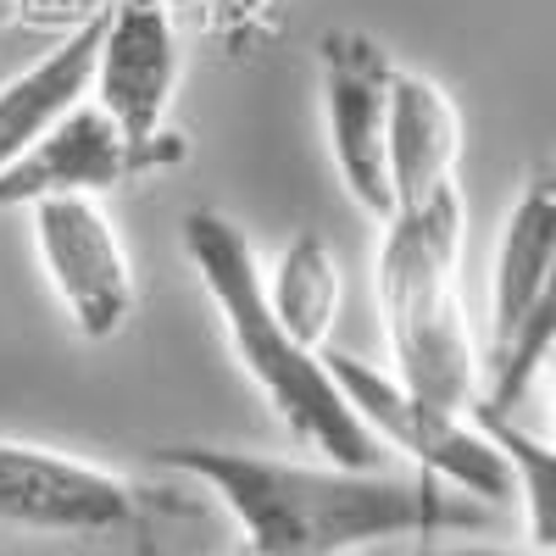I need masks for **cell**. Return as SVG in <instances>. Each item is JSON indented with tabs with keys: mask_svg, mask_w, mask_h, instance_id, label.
Here are the masks:
<instances>
[{
	"mask_svg": "<svg viewBox=\"0 0 556 556\" xmlns=\"http://www.w3.org/2000/svg\"><path fill=\"white\" fill-rule=\"evenodd\" d=\"M151 468L201 484L240 534L245 556H356L384 540H429L479 523V506L424 473L340 468L323 456H267L235 445H156Z\"/></svg>",
	"mask_w": 556,
	"mask_h": 556,
	"instance_id": "obj_1",
	"label": "cell"
},
{
	"mask_svg": "<svg viewBox=\"0 0 556 556\" xmlns=\"http://www.w3.org/2000/svg\"><path fill=\"white\" fill-rule=\"evenodd\" d=\"M178 245L223 323L235 367L251 379V390L267 401L278 424L306 445V456L340 462V468H379L384 451L345 406V395L329 374V356L301 345L273 317V306L262 295V262L245 240V228L217 206H195L178 223Z\"/></svg>",
	"mask_w": 556,
	"mask_h": 556,
	"instance_id": "obj_2",
	"label": "cell"
},
{
	"mask_svg": "<svg viewBox=\"0 0 556 556\" xmlns=\"http://www.w3.org/2000/svg\"><path fill=\"white\" fill-rule=\"evenodd\" d=\"M374 256V295L390 340L384 374L429 406L468 412L479 395V340L462 295V184L434 201L395 206Z\"/></svg>",
	"mask_w": 556,
	"mask_h": 556,
	"instance_id": "obj_3",
	"label": "cell"
},
{
	"mask_svg": "<svg viewBox=\"0 0 556 556\" xmlns=\"http://www.w3.org/2000/svg\"><path fill=\"white\" fill-rule=\"evenodd\" d=\"M556 334V178L534 167L518 201L506 206L490 251V312L479 345L473 406L518 412V401L545 374Z\"/></svg>",
	"mask_w": 556,
	"mask_h": 556,
	"instance_id": "obj_4",
	"label": "cell"
},
{
	"mask_svg": "<svg viewBox=\"0 0 556 556\" xmlns=\"http://www.w3.org/2000/svg\"><path fill=\"white\" fill-rule=\"evenodd\" d=\"M329 374L379 451H395L412 473L434 479L440 490L473 501V506H513L506 462H501L495 440L473 424V412H445V406L417 401L384 367H367L345 351L329 356Z\"/></svg>",
	"mask_w": 556,
	"mask_h": 556,
	"instance_id": "obj_5",
	"label": "cell"
},
{
	"mask_svg": "<svg viewBox=\"0 0 556 556\" xmlns=\"http://www.w3.org/2000/svg\"><path fill=\"white\" fill-rule=\"evenodd\" d=\"M23 212H28L34 262L67 317V329L89 345L117 340L139 306V285L112 212L96 195H56Z\"/></svg>",
	"mask_w": 556,
	"mask_h": 556,
	"instance_id": "obj_6",
	"label": "cell"
},
{
	"mask_svg": "<svg viewBox=\"0 0 556 556\" xmlns=\"http://www.w3.org/2000/svg\"><path fill=\"white\" fill-rule=\"evenodd\" d=\"M146 490L96 456L0 440V529L39 540H106L139 523Z\"/></svg>",
	"mask_w": 556,
	"mask_h": 556,
	"instance_id": "obj_7",
	"label": "cell"
},
{
	"mask_svg": "<svg viewBox=\"0 0 556 556\" xmlns=\"http://www.w3.org/2000/svg\"><path fill=\"white\" fill-rule=\"evenodd\" d=\"M395 56L362 28H329L317 45V96L329 162L345 195L367 217H390V167H384V128H390V78Z\"/></svg>",
	"mask_w": 556,
	"mask_h": 556,
	"instance_id": "obj_8",
	"label": "cell"
},
{
	"mask_svg": "<svg viewBox=\"0 0 556 556\" xmlns=\"http://www.w3.org/2000/svg\"><path fill=\"white\" fill-rule=\"evenodd\" d=\"M184 78V45L173 23V0H112L101 12L89 101H96L134 146H162L167 112Z\"/></svg>",
	"mask_w": 556,
	"mask_h": 556,
	"instance_id": "obj_9",
	"label": "cell"
},
{
	"mask_svg": "<svg viewBox=\"0 0 556 556\" xmlns=\"http://www.w3.org/2000/svg\"><path fill=\"white\" fill-rule=\"evenodd\" d=\"M178 156H184L178 139L134 146L96 101H84L0 173V212H23L34 201H56V195H96L101 201V195L123 190V184L146 178L156 167H173Z\"/></svg>",
	"mask_w": 556,
	"mask_h": 556,
	"instance_id": "obj_10",
	"label": "cell"
},
{
	"mask_svg": "<svg viewBox=\"0 0 556 556\" xmlns=\"http://www.w3.org/2000/svg\"><path fill=\"white\" fill-rule=\"evenodd\" d=\"M456 162H462V112L451 101V89L417 67H395L390 128H384L390 212L456 190Z\"/></svg>",
	"mask_w": 556,
	"mask_h": 556,
	"instance_id": "obj_11",
	"label": "cell"
},
{
	"mask_svg": "<svg viewBox=\"0 0 556 556\" xmlns=\"http://www.w3.org/2000/svg\"><path fill=\"white\" fill-rule=\"evenodd\" d=\"M101 12L84 17L73 34H62L51 51H39L28 67H17L0 84V173H7L39 134H51L73 106L89 101V67H96Z\"/></svg>",
	"mask_w": 556,
	"mask_h": 556,
	"instance_id": "obj_12",
	"label": "cell"
},
{
	"mask_svg": "<svg viewBox=\"0 0 556 556\" xmlns=\"http://www.w3.org/2000/svg\"><path fill=\"white\" fill-rule=\"evenodd\" d=\"M262 295L273 306V317L285 323V329L323 351V340L334 334L340 323V256L334 245L317 235V228H301L278 245V256L262 267Z\"/></svg>",
	"mask_w": 556,
	"mask_h": 556,
	"instance_id": "obj_13",
	"label": "cell"
},
{
	"mask_svg": "<svg viewBox=\"0 0 556 556\" xmlns=\"http://www.w3.org/2000/svg\"><path fill=\"white\" fill-rule=\"evenodd\" d=\"M473 424L495 440L506 479H513V513L529 534V551L545 556L556 545V490H551V445L540 434H529L518 424V412H490V406H468Z\"/></svg>",
	"mask_w": 556,
	"mask_h": 556,
	"instance_id": "obj_14",
	"label": "cell"
},
{
	"mask_svg": "<svg viewBox=\"0 0 556 556\" xmlns=\"http://www.w3.org/2000/svg\"><path fill=\"white\" fill-rule=\"evenodd\" d=\"M417 556H534L523 545H501V540H424L417 545Z\"/></svg>",
	"mask_w": 556,
	"mask_h": 556,
	"instance_id": "obj_15",
	"label": "cell"
},
{
	"mask_svg": "<svg viewBox=\"0 0 556 556\" xmlns=\"http://www.w3.org/2000/svg\"><path fill=\"white\" fill-rule=\"evenodd\" d=\"M173 7H178V0H173Z\"/></svg>",
	"mask_w": 556,
	"mask_h": 556,
	"instance_id": "obj_16",
	"label": "cell"
}]
</instances>
